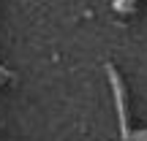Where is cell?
Instances as JSON below:
<instances>
[{
	"label": "cell",
	"mask_w": 147,
	"mask_h": 141,
	"mask_svg": "<svg viewBox=\"0 0 147 141\" xmlns=\"http://www.w3.org/2000/svg\"><path fill=\"white\" fill-rule=\"evenodd\" d=\"M106 76L112 82V92H115V103H117V120H120V138L123 141H147V130H139V133H131L128 130V111H125V98H123V84H120V76L112 65H106Z\"/></svg>",
	"instance_id": "cell-1"
}]
</instances>
